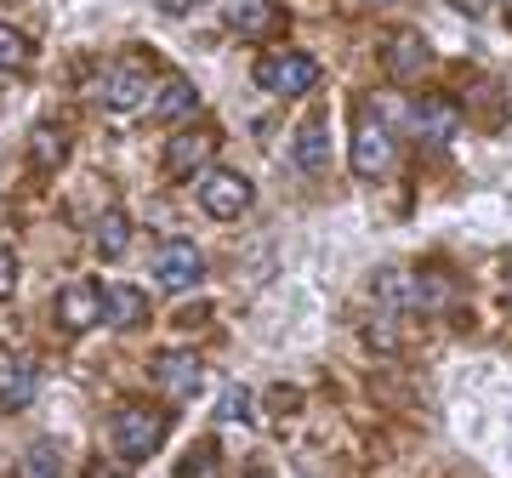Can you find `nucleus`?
<instances>
[{
    "label": "nucleus",
    "instance_id": "obj_25",
    "mask_svg": "<svg viewBox=\"0 0 512 478\" xmlns=\"http://www.w3.org/2000/svg\"><path fill=\"white\" fill-rule=\"evenodd\" d=\"M86 478H126V467H114V461H97V467H92Z\"/></svg>",
    "mask_w": 512,
    "mask_h": 478
},
{
    "label": "nucleus",
    "instance_id": "obj_14",
    "mask_svg": "<svg viewBox=\"0 0 512 478\" xmlns=\"http://www.w3.org/2000/svg\"><path fill=\"white\" fill-rule=\"evenodd\" d=\"M296 166L302 171H325L330 166V131H325V114H313L296 126Z\"/></svg>",
    "mask_w": 512,
    "mask_h": 478
},
{
    "label": "nucleus",
    "instance_id": "obj_7",
    "mask_svg": "<svg viewBox=\"0 0 512 478\" xmlns=\"http://www.w3.org/2000/svg\"><path fill=\"white\" fill-rule=\"evenodd\" d=\"M200 205L211 217H245V211H251V183H245L239 171H205Z\"/></svg>",
    "mask_w": 512,
    "mask_h": 478
},
{
    "label": "nucleus",
    "instance_id": "obj_9",
    "mask_svg": "<svg viewBox=\"0 0 512 478\" xmlns=\"http://www.w3.org/2000/svg\"><path fill=\"white\" fill-rule=\"evenodd\" d=\"M433 63V52H427V40L416 35V29H404V35H393L382 46V69H387V80H416L421 69Z\"/></svg>",
    "mask_w": 512,
    "mask_h": 478
},
{
    "label": "nucleus",
    "instance_id": "obj_1",
    "mask_svg": "<svg viewBox=\"0 0 512 478\" xmlns=\"http://www.w3.org/2000/svg\"><path fill=\"white\" fill-rule=\"evenodd\" d=\"M109 439H114V450H120V461H148L165 439V416L148 410V405H120L114 422H109Z\"/></svg>",
    "mask_w": 512,
    "mask_h": 478
},
{
    "label": "nucleus",
    "instance_id": "obj_15",
    "mask_svg": "<svg viewBox=\"0 0 512 478\" xmlns=\"http://www.w3.org/2000/svg\"><path fill=\"white\" fill-rule=\"evenodd\" d=\"M376 296H382L387 308H427V285L416 274H399V268L376 274Z\"/></svg>",
    "mask_w": 512,
    "mask_h": 478
},
{
    "label": "nucleus",
    "instance_id": "obj_23",
    "mask_svg": "<svg viewBox=\"0 0 512 478\" xmlns=\"http://www.w3.org/2000/svg\"><path fill=\"white\" fill-rule=\"evenodd\" d=\"M217 416H222V422H245V387H222Z\"/></svg>",
    "mask_w": 512,
    "mask_h": 478
},
{
    "label": "nucleus",
    "instance_id": "obj_4",
    "mask_svg": "<svg viewBox=\"0 0 512 478\" xmlns=\"http://www.w3.org/2000/svg\"><path fill=\"white\" fill-rule=\"evenodd\" d=\"M57 319H63L69 331H92V325L109 319V291L92 285V279H74V285L57 291Z\"/></svg>",
    "mask_w": 512,
    "mask_h": 478
},
{
    "label": "nucleus",
    "instance_id": "obj_12",
    "mask_svg": "<svg viewBox=\"0 0 512 478\" xmlns=\"http://www.w3.org/2000/svg\"><path fill=\"white\" fill-rule=\"evenodd\" d=\"M211 148H217V131H183V137H171V148H165V166L177 171V177H188V171H200L211 160Z\"/></svg>",
    "mask_w": 512,
    "mask_h": 478
},
{
    "label": "nucleus",
    "instance_id": "obj_18",
    "mask_svg": "<svg viewBox=\"0 0 512 478\" xmlns=\"http://www.w3.org/2000/svg\"><path fill=\"white\" fill-rule=\"evenodd\" d=\"M18 473H23V478H63V456H57V444H52V439H46V444H29Z\"/></svg>",
    "mask_w": 512,
    "mask_h": 478
},
{
    "label": "nucleus",
    "instance_id": "obj_19",
    "mask_svg": "<svg viewBox=\"0 0 512 478\" xmlns=\"http://www.w3.org/2000/svg\"><path fill=\"white\" fill-rule=\"evenodd\" d=\"M177 478H222L217 444H194V450L183 456V467H177Z\"/></svg>",
    "mask_w": 512,
    "mask_h": 478
},
{
    "label": "nucleus",
    "instance_id": "obj_13",
    "mask_svg": "<svg viewBox=\"0 0 512 478\" xmlns=\"http://www.w3.org/2000/svg\"><path fill=\"white\" fill-rule=\"evenodd\" d=\"M40 393V370L12 359V365H0V410H29V399Z\"/></svg>",
    "mask_w": 512,
    "mask_h": 478
},
{
    "label": "nucleus",
    "instance_id": "obj_5",
    "mask_svg": "<svg viewBox=\"0 0 512 478\" xmlns=\"http://www.w3.org/2000/svg\"><path fill=\"white\" fill-rule=\"evenodd\" d=\"M154 274H160L165 291H194L205 279V257H200V245H188V239H171V245H160V257H154Z\"/></svg>",
    "mask_w": 512,
    "mask_h": 478
},
{
    "label": "nucleus",
    "instance_id": "obj_22",
    "mask_svg": "<svg viewBox=\"0 0 512 478\" xmlns=\"http://www.w3.org/2000/svg\"><path fill=\"white\" fill-rule=\"evenodd\" d=\"M35 154L46 160V166H63V154H69V148H63V137H57L52 126H40L35 131Z\"/></svg>",
    "mask_w": 512,
    "mask_h": 478
},
{
    "label": "nucleus",
    "instance_id": "obj_3",
    "mask_svg": "<svg viewBox=\"0 0 512 478\" xmlns=\"http://www.w3.org/2000/svg\"><path fill=\"white\" fill-rule=\"evenodd\" d=\"M313 80H319V63L302 52H274L256 63V86L274 97H302V92H313Z\"/></svg>",
    "mask_w": 512,
    "mask_h": 478
},
{
    "label": "nucleus",
    "instance_id": "obj_2",
    "mask_svg": "<svg viewBox=\"0 0 512 478\" xmlns=\"http://www.w3.org/2000/svg\"><path fill=\"white\" fill-rule=\"evenodd\" d=\"M353 171H359V177H387V171H393V137H387L376 109L353 114Z\"/></svg>",
    "mask_w": 512,
    "mask_h": 478
},
{
    "label": "nucleus",
    "instance_id": "obj_21",
    "mask_svg": "<svg viewBox=\"0 0 512 478\" xmlns=\"http://www.w3.org/2000/svg\"><path fill=\"white\" fill-rule=\"evenodd\" d=\"M126 239H131L126 217H120V211H103V222H97V251H103V257H120Z\"/></svg>",
    "mask_w": 512,
    "mask_h": 478
},
{
    "label": "nucleus",
    "instance_id": "obj_6",
    "mask_svg": "<svg viewBox=\"0 0 512 478\" xmlns=\"http://www.w3.org/2000/svg\"><path fill=\"white\" fill-rule=\"evenodd\" d=\"M97 97H103L114 114H131V109H148V103H154V97H148L143 63H114V69L97 80Z\"/></svg>",
    "mask_w": 512,
    "mask_h": 478
},
{
    "label": "nucleus",
    "instance_id": "obj_24",
    "mask_svg": "<svg viewBox=\"0 0 512 478\" xmlns=\"http://www.w3.org/2000/svg\"><path fill=\"white\" fill-rule=\"evenodd\" d=\"M12 285H18V262H12L6 245H0V296H12Z\"/></svg>",
    "mask_w": 512,
    "mask_h": 478
},
{
    "label": "nucleus",
    "instance_id": "obj_16",
    "mask_svg": "<svg viewBox=\"0 0 512 478\" xmlns=\"http://www.w3.org/2000/svg\"><path fill=\"white\" fill-rule=\"evenodd\" d=\"M148 109L160 114V120H183V114L200 109V92H194V80H183V74H177V80H165L160 92H154V103H148Z\"/></svg>",
    "mask_w": 512,
    "mask_h": 478
},
{
    "label": "nucleus",
    "instance_id": "obj_17",
    "mask_svg": "<svg viewBox=\"0 0 512 478\" xmlns=\"http://www.w3.org/2000/svg\"><path fill=\"white\" fill-rule=\"evenodd\" d=\"M109 291V325H143L148 319V296L137 291V285H103Z\"/></svg>",
    "mask_w": 512,
    "mask_h": 478
},
{
    "label": "nucleus",
    "instance_id": "obj_8",
    "mask_svg": "<svg viewBox=\"0 0 512 478\" xmlns=\"http://www.w3.org/2000/svg\"><path fill=\"white\" fill-rule=\"evenodd\" d=\"M410 126H416V137H427V143H450L461 131V114L450 97H416L410 103Z\"/></svg>",
    "mask_w": 512,
    "mask_h": 478
},
{
    "label": "nucleus",
    "instance_id": "obj_11",
    "mask_svg": "<svg viewBox=\"0 0 512 478\" xmlns=\"http://www.w3.org/2000/svg\"><path fill=\"white\" fill-rule=\"evenodd\" d=\"M222 18H228L234 35H268V29L285 23L274 0H222Z\"/></svg>",
    "mask_w": 512,
    "mask_h": 478
},
{
    "label": "nucleus",
    "instance_id": "obj_10",
    "mask_svg": "<svg viewBox=\"0 0 512 478\" xmlns=\"http://www.w3.org/2000/svg\"><path fill=\"white\" fill-rule=\"evenodd\" d=\"M154 382H160L171 399H194L205 387V370H200L194 353H160V359H154Z\"/></svg>",
    "mask_w": 512,
    "mask_h": 478
},
{
    "label": "nucleus",
    "instance_id": "obj_27",
    "mask_svg": "<svg viewBox=\"0 0 512 478\" xmlns=\"http://www.w3.org/2000/svg\"><path fill=\"white\" fill-rule=\"evenodd\" d=\"M370 6H387V0H370Z\"/></svg>",
    "mask_w": 512,
    "mask_h": 478
},
{
    "label": "nucleus",
    "instance_id": "obj_26",
    "mask_svg": "<svg viewBox=\"0 0 512 478\" xmlns=\"http://www.w3.org/2000/svg\"><path fill=\"white\" fill-rule=\"evenodd\" d=\"M194 0H160V12H188Z\"/></svg>",
    "mask_w": 512,
    "mask_h": 478
},
{
    "label": "nucleus",
    "instance_id": "obj_20",
    "mask_svg": "<svg viewBox=\"0 0 512 478\" xmlns=\"http://www.w3.org/2000/svg\"><path fill=\"white\" fill-rule=\"evenodd\" d=\"M0 69H6V74H23V69H29V40H23L12 23H0Z\"/></svg>",
    "mask_w": 512,
    "mask_h": 478
}]
</instances>
